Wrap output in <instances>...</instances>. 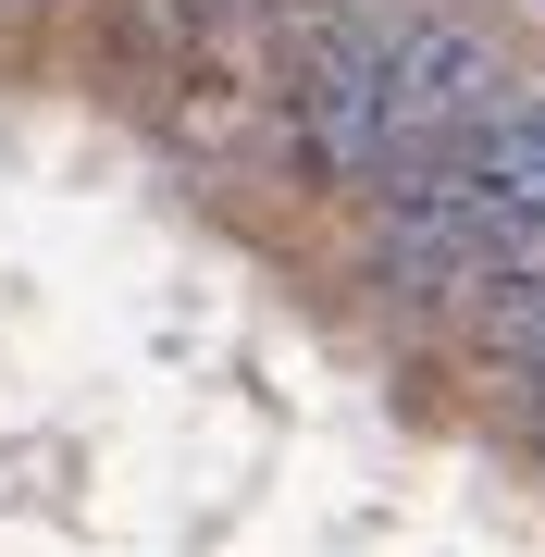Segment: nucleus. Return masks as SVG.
Returning <instances> with one entry per match:
<instances>
[{
    "mask_svg": "<svg viewBox=\"0 0 545 557\" xmlns=\"http://www.w3.org/2000/svg\"><path fill=\"white\" fill-rule=\"evenodd\" d=\"M13 13H50V0H13Z\"/></svg>",
    "mask_w": 545,
    "mask_h": 557,
    "instance_id": "8",
    "label": "nucleus"
},
{
    "mask_svg": "<svg viewBox=\"0 0 545 557\" xmlns=\"http://www.w3.org/2000/svg\"><path fill=\"white\" fill-rule=\"evenodd\" d=\"M149 13L174 25V38H236L248 13H273V0H149Z\"/></svg>",
    "mask_w": 545,
    "mask_h": 557,
    "instance_id": "6",
    "label": "nucleus"
},
{
    "mask_svg": "<svg viewBox=\"0 0 545 557\" xmlns=\"http://www.w3.org/2000/svg\"><path fill=\"white\" fill-rule=\"evenodd\" d=\"M508 285H545V199H533V211L484 248V285H471V298H508Z\"/></svg>",
    "mask_w": 545,
    "mask_h": 557,
    "instance_id": "5",
    "label": "nucleus"
},
{
    "mask_svg": "<svg viewBox=\"0 0 545 557\" xmlns=\"http://www.w3.org/2000/svg\"><path fill=\"white\" fill-rule=\"evenodd\" d=\"M360 199H372V285H384V298H397V310H471L484 248L508 236L496 186L471 174L459 149H397Z\"/></svg>",
    "mask_w": 545,
    "mask_h": 557,
    "instance_id": "2",
    "label": "nucleus"
},
{
    "mask_svg": "<svg viewBox=\"0 0 545 557\" xmlns=\"http://www.w3.org/2000/svg\"><path fill=\"white\" fill-rule=\"evenodd\" d=\"M471 322H484V347L508 359L521 384H545V285H508V298H471Z\"/></svg>",
    "mask_w": 545,
    "mask_h": 557,
    "instance_id": "4",
    "label": "nucleus"
},
{
    "mask_svg": "<svg viewBox=\"0 0 545 557\" xmlns=\"http://www.w3.org/2000/svg\"><path fill=\"white\" fill-rule=\"evenodd\" d=\"M384 38L397 13L384 0H323L285 50V149H298L310 186H360L397 161V112H384Z\"/></svg>",
    "mask_w": 545,
    "mask_h": 557,
    "instance_id": "1",
    "label": "nucleus"
},
{
    "mask_svg": "<svg viewBox=\"0 0 545 557\" xmlns=\"http://www.w3.org/2000/svg\"><path fill=\"white\" fill-rule=\"evenodd\" d=\"M508 421H521V446L545 458V384H521V409H508Z\"/></svg>",
    "mask_w": 545,
    "mask_h": 557,
    "instance_id": "7",
    "label": "nucleus"
},
{
    "mask_svg": "<svg viewBox=\"0 0 545 557\" xmlns=\"http://www.w3.org/2000/svg\"><path fill=\"white\" fill-rule=\"evenodd\" d=\"M521 87H533L521 50H508L484 13H397V38H384V112H397V149H459L471 124H496Z\"/></svg>",
    "mask_w": 545,
    "mask_h": 557,
    "instance_id": "3",
    "label": "nucleus"
}]
</instances>
